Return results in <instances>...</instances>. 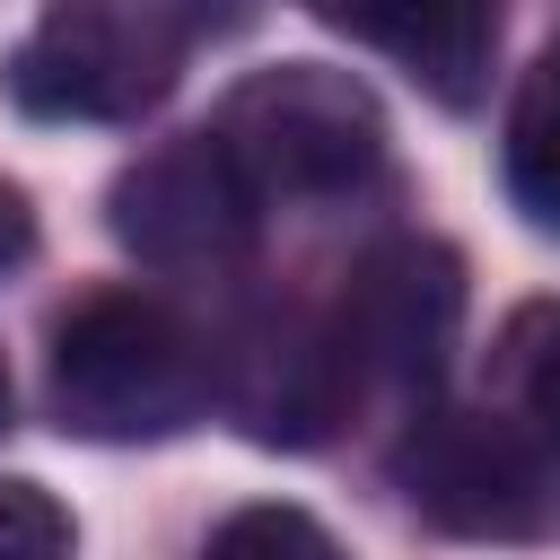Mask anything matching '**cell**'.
<instances>
[{
  "mask_svg": "<svg viewBox=\"0 0 560 560\" xmlns=\"http://www.w3.org/2000/svg\"><path fill=\"white\" fill-rule=\"evenodd\" d=\"M490 411L560 455V298H525L490 341Z\"/></svg>",
  "mask_w": 560,
  "mask_h": 560,
  "instance_id": "10",
  "label": "cell"
},
{
  "mask_svg": "<svg viewBox=\"0 0 560 560\" xmlns=\"http://www.w3.org/2000/svg\"><path fill=\"white\" fill-rule=\"evenodd\" d=\"M332 341L368 394L394 402H429L455 341H464V254L446 236H376L332 298Z\"/></svg>",
  "mask_w": 560,
  "mask_h": 560,
  "instance_id": "6",
  "label": "cell"
},
{
  "mask_svg": "<svg viewBox=\"0 0 560 560\" xmlns=\"http://www.w3.org/2000/svg\"><path fill=\"white\" fill-rule=\"evenodd\" d=\"M210 350H219V411L254 446L306 455V446L341 438V420L359 411V376H350L332 324L306 306H262L236 332H219Z\"/></svg>",
  "mask_w": 560,
  "mask_h": 560,
  "instance_id": "7",
  "label": "cell"
},
{
  "mask_svg": "<svg viewBox=\"0 0 560 560\" xmlns=\"http://www.w3.org/2000/svg\"><path fill=\"white\" fill-rule=\"evenodd\" d=\"M210 131L254 184V201H341L385 166V105L332 61L245 70Z\"/></svg>",
  "mask_w": 560,
  "mask_h": 560,
  "instance_id": "4",
  "label": "cell"
},
{
  "mask_svg": "<svg viewBox=\"0 0 560 560\" xmlns=\"http://www.w3.org/2000/svg\"><path fill=\"white\" fill-rule=\"evenodd\" d=\"M201 560H350L341 534L289 499H245L201 534Z\"/></svg>",
  "mask_w": 560,
  "mask_h": 560,
  "instance_id": "11",
  "label": "cell"
},
{
  "mask_svg": "<svg viewBox=\"0 0 560 560\" xmlns=\"http://www.w3.org/2000/svg\"><path fill=\"white\" fill-rule=\"evenodd\" d=\"M315 26L385 52L429 105L472 114L499 70V0H298Z\"/></svg>",
  "mask_w": 560,
  "mask_h": 560,
  "instance_id": "8",
  "label": "cell"
},
{
  "mask_svg": "<svg viewBox=\"0 0 560 560\" xmlns=\"http://www.w3.org/2000/svg\"><path fill=\"white\" fill-rule=\"evenodd\" d=\"M0 429H9V368H0Z\"/></svg>",
  "mask_w": 560,
  "mask_h": 560,
  "instance_id": "15",
  "label": "cell"
},
{
  "mask_svg": "<svg viewBox=\"0 0 560 560\" xmlns=\"http://www.w3.org/2000/svg\"><path fill=\"white\" fill-rule=\"evenodd\" d=\"M385 472L455 542H560V455L490 402H420Z\"/></svg>",
  "mask_w": 560,
  "mask_h": 560,
  "instance_id": "3",
  "label": "cell"
},
{
  "mask_svg": "<svg viewBox=\"0 0 560 560\" xmlns=\"http://www.w3.org/2000/svg\"><path fill=\"white\" fill-rule=\"evenodd\" d=\"M105 228L158 280H228L262 245V201L219 149V131H184L140 149L105 184Z\"/></svg>",
  "mask_w": 560,
  "mask_h": 560,
  "instance_id": "5",
  "label": "cell"
},
{
  "mask_svg": "<svg viewBox=\"0 0 560 560\" xmlns=\"http://www.w3.org/2000/svg\"><path fill=\"white\" fill-rule=\"evenodd\" d=\"M245 18V0H192L184 9V26H236Z\"/></svg>",
  "mask_w": 560,
  "mask_h": 560,
  "instance_id": "14",
  "label": "cell"
},
{
  "mask_svg": "<svg viewBox=\"0 0 560 560\" xmlns=\"http://www.w3.org/2000/svg\"><path fill=\"white\" fill-rule=\"evenodd\" d=\"M192 26L175 0H44L0 61L26 122H140L175 96Z\"/></svg>",
  "mask_w": 560,
  "mask_h": 560,
  "instance_id": "2",
  "label": "cell"
},
{
  "mask_svg": "<svg viewBox=\"0 0 560 560\" xmlns=\"http://www.w3.org/2000/svg\"><path fill=\"white\" fill-rule=\"evenodd\" d=\"M44 402L61 438L88 446L184 438L201 411H219V350L158 289H88L44 332Z\"/></svg>",
  "mask_w": 560,
  "mask_h": 560,
  "instance_id": "1",
  "label": "cell"
},
{
  "mask_svg": "<svg viewBox=\"0 0 560 560\" xmlns=\"http://www.w3.org/2000/svg\"><path fill=\"white\" fill-rule=\"evenodd\" d=\"M26 254H35V201H26V184L0 175V280H9Z\"/></svg>",
  "mask_w": 560,
  "mask_h": 560,
  "instance_id": "13",
  "label": "cell"
},
{
  "mask_svg": "<svg viewBox=\"0 0 560 560\" xmlns=\"http://www.w3.org/2000/svg\"><path fill=\"white\" fill-rule=\"evenodd\" d=\"M499 166H508V201H516L542 236H560V44H542L534 70L516 79Z\"/></svg>",
  "mask_w": 560,
  "mask_h": 560,
  "instance_id": "9",
  "label": "cell"
},
{
  "mask_svg": "<svg viewBox=\"0 0 560 560\" xmlns=\"http://www.w3.org/2000/svg\"><path fill=\"white\" fill-rule=\"evenodd\" d=\"M79 551V525L70 508L44 490V481H0V560H70Z\"/></svg>",
  "mask_w": 560,
  "mask_h": 560,
  "instance_id": "12",
  "label": "cell"
}]
</instances>
